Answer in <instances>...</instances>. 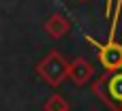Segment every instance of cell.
Returning <instances> with one entry per match:
<instances>
[{"label":"cell","instance_id":"1","mask_svg":"<svg viewBox=\"0 0 122 111\" xmlns=\"http://www.w3.org/2000/svg\"><path fill=\"white\" fill-rule=\"evenodd\" d=\"M92 92L114 111H122V71L105 73L99 81L92 83Z\"/></svg>","mask_w":122,"mask_h":111},{"label":"cell","instance_id":"2","mask_svg":"<svg viewBox=\"0 0 122 111\" xmlns=\"http://www.w3.org/2000/svg\"><path fill=\"white\" fill-rule=\"evenodd\" d=\"M36 75H39L45 83L58 88V86L69 77V62L62 58L60 51H49V53L36 64Z\"/></svg>","mask_w":122,"mask_h":111},{"label":"cell","instance_id":"3","mask_svg":"<svg viewBox=\"0 0 122 111\" xmlns=\"http://www.w3.org/2000/svg\"><path fill=\"white\" fill-rule=\"evenodd\" d=\"M90 45L97 47V53H99V62L103 64V68L107 73L112 71H122V43H116L114 39H109L107 43H99L94 41L92 36H84Z\"/></svg>","mask_w":122,"mask_h":111},{"label":"cell","instance_id":"4","mask_svg":"<svg viewBox=\"0 0 122 111\" xmlns=\"http://www.w3.org/2000/svg\"><path fill=\"white\" fill-rule=\"evenodd\" d=\"M94 75V64L90 60H86L84 56H77L71 64H69V77L75 86H86Z\"/></svg>","mask_w":122,"mask_h":111},{"label":"cell","instance_id":"5","mask_svg":"<svg viewBox=\"0 0 122 111\" xmlns=\"http://www.w3.org/2000/svg\"><path fill=\"white\" fill-rule=\"evenodd\" d=\"M69 30H71V24H69V19H66L62 13H54V15L45 21V32H47L51 39H62Z\"/></svg>","mask_w":122,"mask_h":111},{"label":"cell","instance_id":"6","mask_svg":"<svg viewBox=\"0 0 122 111\" xmlns=\"http://www.w3.org/2000/svg\"><path fill=\"white\" fill-rule=\"evenodd\" d=\"M120 9H122V0H107V6H105V15L112 17V36L116 34V24H118V17H120Z\"/></svg>","mask_w":122,"mask_h":111},{"label":"cell","instance_id":"7","mask_svg":"<svg viewBox=\"0 0 122 111\" xmlns=\"http://www.w3.org/2000/svg\"><path fill=\"white\" fill-rule=\"evenodd\" d=\"M43 111H69V103H66L60 94H51V96L45 101Z\"/></svg>","mask_w":122,"mask_h":111},{"label":"cell","instance_id":"8","mask_svg":"<svg viewBox=\"0 0 122 111\" xmlns=\"http://www.w3.org/2000/svg\"><path fill=\"white\" fill-rule=\"evenodd\" d=\"M81 2H84V0H81Z\"/></svg>","mask_w":122,"mask_h":111}]
</instances>
